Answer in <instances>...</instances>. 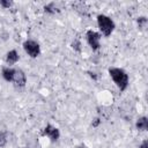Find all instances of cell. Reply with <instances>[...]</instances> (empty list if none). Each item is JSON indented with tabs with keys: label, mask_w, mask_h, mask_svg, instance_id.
<instances>
[{
	"label": "cell",
	"mask_w": 148,
	"mask_h": 148,
	"mask_svg": "<svg viewBox=\"0 0 148 148\" xmlns=\"http://www.w3.org/2000/svg\"><path fill=\"white\" fill-rule=\"evenodd\" d=\"M136 128L138 130H141V131H146L148 128V120L146 117H141L138 119L136 121Z\"/></svg>",
	"instance_id": "cell-9"
},
{
	"label": "cell",
	"mask_w": 148,
	"mask_h": 148,
	"mask_svg": "<svg viewBox=\"0 0 148 148\" xmlns=\"http://www.w3.org/2000/svg\"><path fill=\"white\" fill-rule=\"evenodd\" d=\"M44 9H45V12H47V13H54L56 10H54V5L53 3H50V5H46L45 7H44Z\"/></svg>",
	"instance_id": "cell-10"
},
{
	"label": "cell",
	"mask_w": 148,
	"mask_h": 148,
	"mask_svg": "<svg viewBox=\"0 0 148 148\" xmlns=\"http://www.w3.org/2000/svg\"><path fill=\"white\" fill-rule=\"evenodd\" d=\"M79 148H87V147H84V146H83V147H79Z\"/></svg>",
	"instance_id": "cell-15"
},
{
	"label": "cell",
	"mask_w": 148,
	"mask_h": 148,
	"mask_svg": "<svg viewBox=\"0 0 148 148\" xmlns=\"http://www.w3.org/2000/svg\"><path fill=\"white\" fill-rule=\"evenodd\" d=\"M23 47H24V51L31 57V58H36L39 56L40 53V47H39V44L36 43L35 40H25L23 43Z\"/></svg>",
	"instance_id": "cell-3"
},
{
	"label": "cell",
	"mask_w": 148,
	"mask_h": 148,
	"mask_svg": "<svg viewBox=\"0 0 148 148\" xmlns=\"http://www.w3.org/2000/svg\"><path fill=\"white\" fill-rule=\"evenodd\" d=\"M139 148H147V141H143Z\"/></svg>",
	"instance_id": "cell-14"
},
{
	"label": "cell",
	"mask_w": 148,
	"mask_h": 148,
	"mask_svg": "<svg viewBox=\"0 0 148 148\" xmlns=\"http://www.w3.org/2000/svg\"><path fill=\"white\" fill-rule=\"evenodd\" d=\"M13 82H14L16 86H18V87H24V86H25V82H27V77H25L24 72L21 71V69H15V74H14Z\"/></svg>",
	"instance_id": "cell-5"
},
{
	"label": "cell",
	"mask_w": 148,
	"mask_h": 148,
	"mask_svg": "<svg viewBox=\"0 0 148 148\" xmlns=\"http://www.w3.org/2000/svg\"><path fill=\"white\" fill-rule=\"evenodd\" d=\"M72 45H73V49H74V50H76V51H80V50H81V47H80V46H81L80 42H77V40H74Z\"/></svg>",
	"instance_id": "cell-13"
},
{
	"label": "cell",
	"mask_w": 148,
	"mask_h": 148,
	"mask_svg": "<svg viewBox=\"0 0 148 148\" xmlns=\"http://www.w3.org/2000/svg\"><path fill=\"white\" fill-rule=\"evenodd\" d=\"M17 60H18V54H17V52H16L15 50H12V51H9V52L7 53V56H6V61H7L8 65H14Z\"/></svg>",
	"instance_id": "cell-7"
},
{
	"label": "cell",
	"mask_w": 148,
	"mask_h": 148,
	"mask_svg": "<svg viewBox=\"0 0 148 148\" xmlns=\"http://www.w3.org/2000/svg\"><path fill=\"white\" fill-rule=\"evenodd\" d=\"M0 5H1L2 7H5V8H9V7L13 5V2H12V1H8V0H1V1H0Z\"/></svg>",
	"instance_id": "cell-12"
},
{
	"label": "cell",
	"mask_w": 148,
	"mask_h": 148,
	"mask_svg": "<svg viewBox=\"0 0 148 148\" xmlns=\"http://www.w3.org/2000/svg\"><path fill=\"white\" fill-rule=\"evenodd\" d=\"M44 134L47 135L52 141H57L60 136V133H59V130L53 127L52 125H47L45 128H44Z\"/></svg>",
	"instance_id": "cell-6"
},
{
	"label": "cell",
	"mask_w": 148,
	"mask_h": 148,
	"mask_svg": "<svg viewBox=\"0 0 148 148\" xmlns=\"http://www.w3.org/2000/svg\"><path fill=\"white\" fill-rule=\"evenodd\" d=\"M97 24H98V28L104 36H110L114 29L113 21L106 15H98L97 16Z\"/></svg>",
	"instance_id": "cell-2"
},
{
	"label": "cell",
	"mask_w": 148,
	"mask_h": 148,
	"mask_svg": "<svg viewBox=\"0 0 148 148\" xmlns=\"http://www.w3.org/2000/svg\"><path fill=\"white\" fill-rule=\"evenodd\" d=\"M146 23H147V18L146 17H139L138 18V24H139L140 28H143L146 25Z\"/></svg>",
	"instance_id": "cell-11"
},
{
	"label": "cell",
	"mask_w": 148,
	"mask_h": 148,
	"mask_svg": "<svg viewBox=\"0 0 148 148\" xmlns=\"http://www.w3.org/2000/svg\"><path fill=\"white\" fill-rule=\"evenodd\" d=\"M109 74L112 77V80L114 81V83L118 86V88L120 90H125L128 86V75L126 74V72L121 68H117V67H112L109 69Z\"/></svg>",
	"instance_id": "cell-1"
},
{
	"label": "cell",
	"mask_w": 148,
	"mask_h": 148,
	"mask_svg": "<svg viewBox=\"0 0 148 148\" xmlns=\"http://www.w3.org/2000/svg\"><path fill=\"white\" fill-rule=\"evenodd\" d=\"M22 148H24V147H22Z\"/></svg>",
	"instance_id": "cell-16"
},
{
	"label": "cell",
	"mask_w": 148,
	"mask_h": 148,
	"mask_svg": "<svg viewBox=\"0 0 148 148\" xmlns=\"http://www.w3.org/2000/svg\"><path fill=\"white\" fill-rule=\"evenodd\" d=\"M99 39H101V36L98 32H96L94 30L87 31V40L92 50H97L99 47Z\"/></svg>",
	"instance_id": "cell-4"
},
{
	"label": "cell",
	"mask_w": 148,
	"mask_h": 148,
	"mask_svg": "<svg viewBox=\"0 0 148 148\" xmlns=\"http://www.w3.org/2000/svg\"><path fill=\"white\" fill-rule=\"evenodd\" d=\"M14 74H15V69L9 68V67H5L2 69V76L6 81H13L14 79Z\"/></svg>",
	"instance_id": "cell-8"
}]
</instances>
